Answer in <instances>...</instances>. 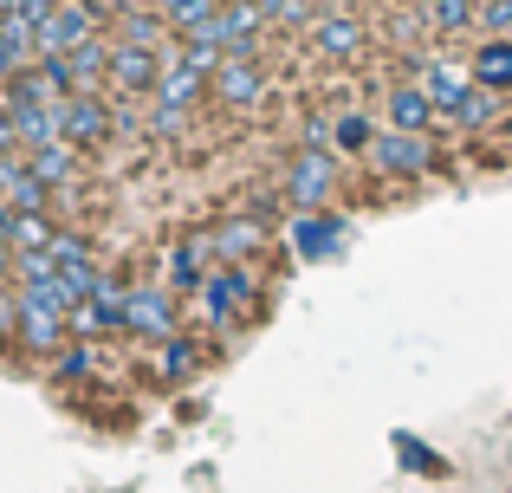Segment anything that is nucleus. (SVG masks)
Returning <instances> with one entry per match:
<instances>
[{"label":"nucleus","instance_id":"obj_1","mask_svg":"<svg viewBox=\"0 0 512 493\" xmlns=\"http://www.w3.org/2000/svg\"><path fill=\"white\" fill-rule=\"evenodd\" d=\"M253 299H260V286H253V273H247V266H214V273H208V286L195 292V312H201V325L234 331L240 318L253 312Z\"/></svg>","mask_w":512,"mask_h":493},{"label":"nucleus","instance_id":"obj_2","mask_svg":"<svg viewBox=\"0 0 512 493\" xmlns=\"http://www.w3.org/2000/svg\"><path fill=\"white\" fill-rule=\"evenodd\" d=\"M98 20H104V0H59L52 20H39V65L72 59L85 39H98Z\"/></svg>","mask_w":512,"mask_h":493},{"label":"nucleus","instance_id":"obj_3","mask_svg":"<svg viewBox=\"0 0 512 493\" xmlns=\"http://www.w3.org/2000/svg\"><path fill=\"white\" fill-rule=\"evenodd\" d=\"M363 163H370L376 176H389V182H415V176H428V169H435V143H428L422 130H389L383 124Z\"/></svg>","mask_w":512,"mask_h":493},{"label":"nucleus","instance_id":"obj_4","mask_svg":"<svg viewBox=\"0 0 512 493\" xmlns=\"http://www.w3.org/2000/svg\"><path fill=\"white\" fill-rule=\"evenodd\" d=\"M331 189H338V156L331 150H299L286 163V202L299 208V215H318V208L331 202Z\"/></svg>","mask_w":512,"mask_h":493},{"label":"nucleus","instance_id":"obj_5","mask_svg":"<svg viewBox=\"0 0 512 493\" xmlns=\"http://www.w3.org/2000/svg\"><path fill=\"white\" fill-rule=\"evenodd\" d=\"M124 331H130V338H150V344H169L175 331H182V325H175V292L156 286V279H137V286H130Z\"/></svg>","mask_w":512,"mask_h":493},{"label":"nucleus","instance_id":"obj_6","mask_svg":"<svg viewBox=\"0 0 512 493\" xmlns=\"http://www.w3.org/2000/svg\"><path fill=\"white\" fill-rule=\"evenodd\" d=\"M409 78L428 91V98H435V111H441V117H461V104L474 98V85H480L474 65H454V59H415V65H409Z\"/></svg>","mask_w":512,"mask_h":493},{"label":"nucleus","instance_id":"obj_7","mask_svg":"<svg viewBox=\"0 0 512 493\" xmlns=\"http://www.w3.org/2000/svg\"><path fill=\"white\" fill-rule=\"evenodd\" d=\"M214 98H221L227 111H260V104H266V59L227 52V65L214 72Z\"/></svg>","mask_w":512,"mask_h":493},{"label":"nucleus","instance_id":"obj_8","mask_svg":"<svg viewBox=\"0 0 512 493\" xmlns=\"http://www.w3.org/2000/svg\"><path fill=\"white\" fill-rule=\"evenodd\" d=\"M214 253H221V266H247L253 253H266V234H273V221L266 215H247V208H234L227 221H214Z\"/></svg>","mask_w":512,"mask_h":493},{"label":"nucleus","instance_id":"obj_9","mask_svg":"<svg viewBox=\"0 0 512 493\" xmlns=\"http://www.w3.org/2000/svg\"><path fill=\"white\" fill-rule=\"evenodd\" d=\"M214 266H221V253H214V234H208V228L182 234V241H175V253H169V292H201Z\"/></svg>","mask_w":512,"mask_h":493},{"label":"nucleus","instance_id":"obj_10","mask_svg":"<svg viewBox=\"0 0 512 493\" xmlns=\"http://www.w3.org/2000/svg\"><path fill=\"white\" fill-rule=\"evenodd\" d=\"M312 39H318V52L325 59H363L370 52V20H357V13H344V7H331V13H318V26H312Z\"/></svg>","mask_w":512,"mask_h":493},{"label":"nucleus","instance_id":"obj_11","mask_svg":"<svg viewBox=\"0 0 512 493\" xmlns=\"http://www.w3.org/2000/svg\"><path fill=\"white\" fill-rule=\"evenodd\" d=\"M111 124H117V111H111V98H104V91H72V117H65V137H72L78 150H98V143L111 137Z\"/></svg>","mask_w":512,"mask_h":493},{"label":"nucleus","instance_id":"obj_12","mask_svg":"<svg viewBox=\"0 0 512 493\" xmlns=\"http://www.w3.org/2000/svg\"><path fill=\"white\" fill-rule=\"evenodd\" d=\"M0 202H7V215H52V189L26 169V156L0 163Z\"/></svg>","mask_w":512,"mask_h":493},{"label":"nucleus","instance_id":"obj_13","mask_svg":"<svg viewBox=\"0 0 512 493\" xmlns=\"http://www.w3.org/2000/svg\"><path fill=\"white\" fill-rule=\"evenodd\" d=\"M435 117H441L435 98H428L415 78L389 85V98H383V124H389V130H422V137H428V124H435Z\"/></svg>","mask_w":512,"mask_h":493},{"label":"nucleus","instance_id":"obj_14","mask_svg":"<svg viewBox=\"0 0 512 493\" xmlns=\"http://www.w3.org/2000/svg\"><path fill=\"white\" fill-rule=\"evenodd\" d=\"M117 39L143 46V52H163V46H175V26H169L163 7H124L117 13Z\"/></svg>","mask_w":512,"mask_h":493},{"label":"nucleus","instance_id":"obj_15","mask_svg":"<svg viewBox=\"0 0 512 493\" xmlns=\"http://www.w3.org/2000/svg\"><path fill=\"white\" fill-rule=\"evenodd\" d=\"M111 52H117V39H85V46L65 59V78H72V91H104L111 85Z\"/></svg>","mask_w":512,"mask_h":493},{"label":"nucleus","instance_id":"obj_16","mask_svg":"<svg viewBox=\"0 0 512 493\" xmlns=\"http://www.w3.org/2000/svg\"><path fill=\"white\" fill-rule=\"evenodd\" d=\"M111 85L117 91H156V85H163V59L117 39V52H111Z\"/></svg>","mask_w":512,"mask_h":493},{"label":"nucleus","instance_id":"obj_17","mask_svg":"<svg viewBox=\"0 0 512 493\" xmlns=\"http://www.w3.org/2000/svg\"><path fill=\"white\" fill-rule=\"evenodd\" d=\"M221 26H227V52H247V59H260V33H266L273 20H266L260 0H227Z\"/></svg>","mask_w":512,"mask_h":493},{"label":"nucleus","instance_id":"obj_18","mask_svg":"<svg viewBox=\"0 0 512 493\" xmlns=\"http://www.w3.org/2000/svg\"><path fill=\"white\" fill-rule=\"evenodd\" d=\"M338 241H344V221L338 215H299V221H292V247H299L305 260L338 253Z\"/></svg>","mask_w":512,"mask_h":493},{"label":"nucleus","instance_id":"obj_19","mask_svg":"<svg viewBox=\"0 0 512 493\" xmlns=\"http://www.w3.org/2000/svg\"><path fill=\"white\" fill-rule=\"evenodd\" d=\"M201 91H214V78L195 72V65H175V72H163V85H156V104H169V111H195Z\"/></svg>","mask_w":512,"mask_h":493},{"label":"nucleus","instance_id":"obj_20","mask_svg":"<svg viewBox=\"0 0 512 493\" xmlns=\"http://www.w3.org/2000/svg\"><path fill=\"white\" fill-rule=\"evenodd\" d=\"M26 169H33L46 189H72L78 176V143H52V150H26Z\"/></svg>","mask_w":512,"mask_h":493},{"label":"nucleus","instance_id":"obj_21","mask_svg":"<svg viewBox=\"0 0 512 493\" xmlns=\"http://www.w3.org/2000/svg\"><path fill=\"white\" fill-rule=\"evenodd\" d=\"M474 78L506 98V91H512V39H480V46H474Z\"/></svg>","mask_w":512,"mask_h":493},{"label":"nucleus","instance_id":"obj_22","mask_svg":"<svg viewBox=\"0 0 512 493\" xmlns=\"http://www.w3.org/2000/svg\"><path fill=\"white\" fill-rule=\"evenodd\" d=\"M480 7H487V0H422V20L435 26V33H474Z\"/></svg>","mask_w":512,"mask_h":493},{"label":"nucleus","instance_id":"obj_23","mask_svg":"<svg viewBox=\"0 0 512 493\" xmlns=\"http://www.w3.org/2000/svg\"><path fill=\"white\" fill-rule=\"evenodd\" d=\"M104 370V351H98V338H72L59 357H52V377L59 383H78V377H98Z\"/></svg>","mask_w":512,"mask_h":493},{"label":"nucleus","instance_id":"obj_24","mask_svg":"<svg viewBox=\"0 0 512 493\" xmlns=\"http://www.w3.org/2000/svg\"><path fill=\"white\" fill-rule=\"evenodd\" d=\"M7 241H13V253H46L52 241H59V221H52V215H13Z\"/></svg>","mask_w":512,"mask_h":493},{"label":"nucleus","instance_id":"obj_25","mask_svg":"<svg viewBox=\"0 0 512 493\" xmlns=\"http://www.w3.org/2000/svg\"><path fill=\"white\" fill-rule=\"evenodd\" d=\"M156 351H163V357H156V370H163V383H182V377H195V364H201V351H195V344H188V338H182V331H175V338H169V344H156Z\"/></svg>","mask_w":512,"mask_h":493},{"label":"nucleus","instance_id":"obj_26","mask_svg":"<svg viewBox=\"0 0 512 493\" xmlns=\"http://www.w3.org/2000/svg\"><path fill=\"white\" fill-rule=\"evenodd\" d=\"M370 143H376L370 117H363V111H344V117H338V137H331V150H344V156H370Z\"/></svg>","mask_w":512,"mask_h":493},{"label":"nucleus","instance_id":"obj_27","mask_svg":"<svg viewBox=\"0 0 512 493\" xmlns=\"http://www.w3.org/2000/svg\"><path fill=\"white\" fill-rule=\"evenodd\" d=\"M461 130H487V124H500V91H487V85H474V98L461 104V117H454Z\"/></svg>","mask_w":512,"mask_h":493},{"label":"nucleus","instance_id":"obj_28","mask_svg":"<svg viewBox=\"0 0 512 493\" xmlns=\"http://www.w3.org/2000/svg\"><path fill=\"white\" fill-rule=\"evenodd\" d=\"M111 331H124V325H117V318L111 312H104V305L98 299H85V305H78V312H72V338H111Z\"/></svg>","mask_w":512,"mask_h":493},{"label":"nucleus","instance_id":"obj_29","mask_svg":"<svg viewBox=\"0 0 512 493\" xmlns=\"http://www.w3.org/2000/svg\"><path fill=\"white\" fill-rule=\"evenodd\" d=\"M273 26H318V0H260Z\"/></svg>","mask_w":512,"mask_h":493},{"label":"nucleus","instance_id":"obj_30","mask_svg":"<svg viewBox=\"0 0 512 493\" xmlns=\"http://www.w3.org/2000/svg\"><path fill=\"white\" fill-rule=\"evenodd\" d=\"M52 260H59V266H91L98 253H91V241H85V234L59 228V241H52Z\"/></svg>","mask_w":512,"mask_h":493},{"label":"nucleus","instance_id":"obj_31","mask_svg":"<svg viewBox=\"0 0 512 493\" xmlns=\"http://www.w3.org/2000/svg\"><path fill=\"white\" fill-rule=\"evenodd\" d=\"M52 273H59L52 247H46V253H20V260H13V279H20V286H33V279H52Z\"/></svg>","mask_w":512,"mask_h":493},{"label":"nucleus","instance_id":"obj_32","mask_svg":"<svg viewBox=\"0 0 512 493\" xmlns=\"http://www.w3.org/2000/svg\"><path fill=\"white\" fill-rule=\"evenodd\" d=\"M150 130H156V137H182V130H188V111H169V104H150Z\"/></svg>","mask_w":512,"mask_h":493},{"label":"nucleus","instance_id":"obj_33","mask_svg":"<svg viewBox=\"0 0 512 493\" xmlns=\"http://www.w3.org/2000/svg\"><path fill=\"white\" fill-rule=\"evenodd\" d=\"M13 260H20V253H13V241L0 234V299H7V273H13Z\"/></svg>","mask_w":512,"mask_h":493},{"label":"nucleus","instance_id":"obj_34","mask_svg":"<svg viewBox=\"0 0 512 493\" xmlns=\"http://www.w3.org/2000/svg\"><path fill=\"white\" fill-rule=\"evenodd\" d=\"M150 7H163V13H169V20H175V13H182V7H188V0H150Z\"/></svg>","mask_w":512,"mask_h":493},{"label":"nucleus","instance_id":"obj_35","mask_svg":"<svg viewBox=\"0 0 512 493\" xmlns=\"http://www.w3.org/2000/svg\"><path fill=\"white\" fill-rule=\"evenodd\" d=\"M7 221H13V215H7V202H0V234H7Z\"/></svg>","mask_w":512,"mask_h":493}]
</instances>
